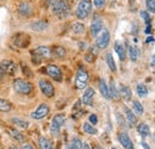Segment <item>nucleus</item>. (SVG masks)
Listing matches in <instances>:
<instances>
[{
  "label": "nucleus",
  "mask_w": 155,
  "mask_h": 149,
  "mask_svg": "<svg viewBox=\"0 0 155 149\" xmlns=\"http://www.w3.org/2000/svg\"><path fill=\"white\" fill-rule=\"evenodd\" d=\"M101 29H103V20L98 15H94L93 19H92V23H91V35L96 37L101 31Z\"/></svg>",
  "instance_id": "nucleus-12"
},
{
  "label": "nucleus",
  "mask_w": 155,
  "mask_h": 149,
  "mask_svg": "<svg viewBox=\"0 0 155 149\" xmlns=\"http://www.w3.org/2000/svg\"><path fill=\"white\" fill-rule=\"evenodd\" d=\"M152 67H154V55L152 56Z\"/></svg>",
  "instance_id": "nucleus-46"
},
{
  "label": "nucleus",
  "mask_w": 155,
  "mask_h": 149,
  "mask_svg": "<svg viewBox=\"0 0 155 149\" xmlns=\"http://www.w3.org/2000/svg\"><path fill=\"white\" fill-rule=\"evenodd\" d=\"M85 60H86L87 62H93V61H94V54H92V53H91V54H87L86 57H85Z\"/></svg>",
  "instance_id": "nucleus-40"
},
{
  "label": "nucleus",
  "mask_w": 155,
  "mask_h": 149,
  "mask_svg": "<svg viewBox=\"0 0 155 149\" xmlns=\"http://www.w3.org/2000/svg\"><path fill=\"white\" fill-rule=\"evenodd\" d=\"M10 149H19V148H18V147H16V146H11Z\"/></svg>",
  "instance_id": "nucleus-48"
},
{
  "label": "nucleus",
  "mask_w": 155,
  "mask_h": 149,
  "mask_svg": "<svg viewBox=\"0 0 155 149\" xmlns=\"http://www.w3.org/2000/svg\"><path fill=\"white\" fill-rule=\"evenodd\" d=\"M105 2H106V0H93L94 6L98 7V8H101V7L105 5Z\"/></svg>",
  "instance_id": "nucleus-37"
},
{
  "label": "nucleus",
  "mask_w": 155,
  "mask_h": 149,
  "mask_svg": "<svg viewBox=\"0 0 155 149\" xmlns=\"http://www.w3.org/2000/svg\"><path fill=\"white\" fill-rule=\"evenodd\" d=\"M106 63H107V67L110 68V71L112 72V73H115L116 72V63H115V60H114V56L111 53H107L106 54Z\"/></svg>",
  "instance_id": "nucleus-26"
},
{
  "label": "nucleus",
  "mask_w": 155,
  "mask_h": 149,
  "mask_svg": "<svg viewBox=\"0 0 155 149\" xmlns=\"http://www.w3.org/2000/svg\"><path fill=\"white\" fill-rule=\"evenodd\" d=\"M111 149H117V148H115V147H114V148H111Z\"/></svg>",
  "instance_id": "nucleus-50"
},
{
  "label": "nucleus",
  "mask_w": 155,
  "mask_h": 149,
  "mask_svg": "<svg viewBox=\"0 0 155 149\" xmlns=\"http://www.w3.org/2000/svg\"><path fill=\"white\" fill-rule=\"evenodd\" d=\"M18 12L21 16H24V17H30L34 11H32V7L30 6L29 2L23 1V2H20L19 6H18Z\"/></svg>",
  "instance_id": "nucleus-15"
},
{
  "label": "nucleus",
  "mask_w": 155,
  "mask_h": 149,
  "mask_svg": "<svg viewBox=\"0 0 155 149\" xmlns=\"http://www.w3.org/2000/svg\"><path fill=\"white\" fill-rule=\"evenodd\" d=\"M32 54H34V58H32L34 63H39L42 60L51 58V56H53V51H51V49H50V48L41 45V47H37V48L32 51Z\"/></svg>",
  "instance_id": "nucleus-4"
},
{
  "label": "nucleus",
  "mask_w": 155,
  "mask_h": 149,
  "mask_svg": "<svg viewBox=\"0 0 155 149\" xmlns=\"http://www.w3.org/2000/svg\"><path fill=\"white\" fill-rule=\"evenodd\" d=\"M137 132L142 136V137H148L150 136V129L146 123H140L137 125Z\"/></svg>",
  "instance_id": "nucleus-23"
},
{
  "label": "nucleus",
  "mask_w": 155,
  "mask_h": 149,
  "mask_svg": "<svg viewBox=\"0 0 155 149\" xmlns=\"http://www.w3.org/2000/svg\"><path fill=\"white\" fill-rule=\"evenodd\" d=\"M99 91H100L101 95H103L105 99H110V94H109V86L106 85L105 80H103V79L99 81Z\"/></svg>",
  "instance_id": "nucleus-24"
},
{
  "label": "nucleus",
  "mask_w": 155,
  "mask_h": 149,
  "mask_svg": "<svg viewBox=\"0 0 155 149\" xmlns=\"http://www.w3.org/2000/svg\"><path fill=\"white\" fill-rule=\"evenodd\" d=\"M71 144L74 147V148H77V149H81L82 148V141L80 140V138H78V137H74L73 140H72V142H71Z\"/></svg>",
  "instance_id": "nucleus-35"
},
{
  "label": "nucleus",
  "mask_w": 155,
  "mask_h": 149,
  "mask_svg": "<svg viewBox=\"0 0 155 149\" xmlns=\"http://www.w3.org/2000/svg\"><path fill=\"white\" fill-rule=\"evenodd\" d=\"M93 98H94V90L92 87H88V88H86L85 93L82 95V103L85 105L91 106L93 103Z\"/></svg>",
  "instance_id": "nucleus-16"
},
{
  "label": "nucleus",
  "mask_w": 155,
  "mask_h": 149,
  "mask_svg": "<svg viewBox=\"0 0 155 149\" xmlns=\"http://www.w3.org/2000/svg\"><path fill=\"white\" fill-rule=\"evenodd\" d=\"M116 114H117V119H118V122L120 123L119 125H122V127H125V124H124L125 122H124V119H123V117H122V114H120L119 112H117Z\"/></svg>",
  "instance_id": "nucleus-39"
},
{
  "label": "nucleus",
  "mask_w": 155,
  "mask_h": 149,
  "mask_svg": "<svg viewBox=\"0 0 155 149\" xmlns=\"http://www.w3.org/2000/svg\"><path fill=\"white\" fill-rule=\"evenodd\" d=\"M30 28L34 30V31H37V32H41V31H44V30H47L48 29V23L47 22H44V20H35V22H32L31 24H30Z\"/></svg>",
  "instance_id": "nucleus-18"
},
{
  "label": "nucleus",
  "mask_w": 155,
  "mask_h": 149,
  "mask_svg": "<svg viewBox=\"0 0 155 149\" xmlns=\"http://www.w3.org/2000/svg\"><path fill=\"white\" fill-rule=\"evenodd\" d=\"M96 149H103V148H100V147H97V148H96Z\"/></svg>",
  "instance_id": "nucleus-49"
},
{
  "label": "nucleus",
  "mask_w": 155,
  "mask_h": 149,
  "mask_svg": "<svg viewBox=\"0 0 155 149\" xmlns=\"http://www.w3.org/2000/svg\"><path fill=\"white\" fill-rule=\"evenodd\" d=\"M81 149H92V148L90 147V144H88V143H84V144H82V148Z\"/></svg>",
  "instance_id": "nucleus-45"
},
{
  "label": "nucleus",
  "mask_w": 155,
  "mask_h": 149,
  "mask_svg": "<svg viewBox=\"0 0 155 149\" xmlns=\"http://www.w3.org/2000/svg\"><path fill=\"white\" fill-rule=\"evenodd\" d=\"M146 42H147V43H149V42H150V43H153V42H154V37H153V36H149V37L147 38V41H146Z\"/></svg>",
  "instance_id": "nucleus-44"
},
{
  "label": "nucleus",
  "mask_w": 155,
  "mask_h": 149,
  "mask_svg": "<svg viewBox=\"0 0 155 149\" xmlns=\"http://www.w3.org/2000/svg\"><path fill=\"white\" fill-rule=\"evenodd\" d=\"M146 6H147V10L148 12H155V0H146Z\"/></svg>",
  "instance_id": "nucleus-34"
},
{
  "label": "nucleus",
  "mask_w": 155,
  "mask_h": 149,
  "mask_svg": "<svg viewBox=\"0 0 155 149\" xmlns=\"http://www.w3.org/2000/svg\"><path fill=\"white\" fill-rule=\"evenodd\" d=\"M118 91H119V97H122L125 101H130L133 99V92H131L130 87H128L125 85H120Z\"/></svg>",
  "instance_id": "nucleus-17"
},
{
  "label": "nucleus",
  "mask_w": 155,
  "mask_h": 149,
  "mask_svg": "<svg viewBox=\"0 0 155 149\" xmlns=\"http://www.w3.org/2000/svg\"><path fill=\"white\" fill-rule=\"evenodd\" d=\"M53 51V54L56 56V57H64V55H66V50L62 48V47H56L54 50H51Z\"/></svg>",
  "instance_id": "nucleus-33"
},
{
  "label": "nucleus",
  "mask_w": 155,
  "mask_h": 149,
  "mask_svg": "<svg viewBox=\"0 0 155 149\" xmlns=\"http://www.w3.org/2000/svg\"><path fill=\"white\" fill-rule=\"evenodd\" d=\"M92 11V2L90 0H80L75 10V15L79 19H85Z\"/></svg>",
  "instance_id": "nucleus-3"
},
{
  "label": "nucleus",
  "mask_w": 155,
  "mask_h": 149,
  "mask_svg": "<svg viewBox=\"0 0 155 149\" xmlns=\"http://www.w3.org/2000/svg\"><path fill=\"white\" fill-rule=\"evenodd\" d=\"M115 50H116L119 60H120V61H124L125 57H127V53H125V48H124V45H123L122 42H119V41H116V42H115Z\"/></svg>",
  "instance_id": "nucleus-19"
},
{
  "label": "nucleus",
  "mask_w": 155,
  "mask_h": 149,
  "mask_svg": "<svg viewBox=\"0 0 155 149\" xmlns=\"http://www.w3.org/2000/svg\"><path fill=\"white\" fill-rule=\"evenodd\" d=\"M133 109H134V111L137 116H142L143 114V112H144V109H143V106H142V104L140 103V101H133Z\"/></svg>",
  "instance_id": "nucleus-30"
},
{
  "label": "nucleus",
  "mask_w": 155,
  "mask_h": 149,
  "mask_svg": "<svg viewBox=\"0 0 155 149\" xmlns=\"http://www.w3.org/2000/svg\"><path fill=\"white\" fill-rule=\"evenodd\" d=\"M136 92H137V94H138V97L144 98V97L148 95V88H147L146 85H143V84H138V85L136 86Z\"/></svg>",
  "instance_id": "nucleus-27"
},
{
  "label": "nucleus",
  "mask_w": 155,
  "mask_h": 149,
  "mask_svg": "<svg viewBox=\"0 0 155 149\" xmlns=\"http://www.w3.org/2000/svg\"><path fill=\"white\" fill-rule=\"evenodd\" d=\"M64 121H66V116L62 114V113H58L56 116H54V118L51 121V125H50V132H51L53 136L58 137Z\"/></svg>",
  "instance_id": "nucleus-6"
},
{
  "label": "nucleus",
  "mask_w": 155,
  "mask_h": 149,
  "mask_svg": "<svg viewBox=\"0 0 155 149\" xmlns=\"http://www.w3.org/2000/svg\"><path fill=\"white\" fill-rule=\"evenodd\" d=\"M109 94H110V99H114V100H118L120 97H119V91L117 88L115 81H111L110 86H109Z\"/></svg>",
  "instance_id": "nucleus-20"
},
{
  "label": "nucleus",
  "mask_w": 155,
  "mask_h": 149,
  "mask_svg": "<svg viewBox=\"0 0 155 149\" xmlns=\"http://www.w3.org/2000/svg\"><path fill=\"white\" fill-rule=\"evenodd\" d=\"M141 146L143 147V149H150V147H149V146L147 144V142H144V141L141 142Z\"/></svg>",
  "instance_id": "nucleus-42"
},
{
  "label": "nucleus",
  "mask_w": 155,
  "mask_h": 149,
  "mask_svg": "<svg viewBox=\"0 0 155 149\" xmlns=\"http://www.w3.org/2000/svg\"><path fill=\"white\" fill-rule=\"evenodd\" d=\"M48 114H49V106L43 103V104H39L38 108L31 113V117L36 121H39V119H43L44 117H47Z\"/></svg>",
  "instance_id": "nucleus-10"
},
{
  "label": "nucleus",
  "mask_w": 155,
  "mask_h": 149,
  "mask_svg": "<svg viewBox=\"0 0 155 149\" xmlns=\"http://www.w3.org/2000/svg\"><path fill=\"white\" fill-rule=\"evenodd\" d=\"M11 103L5 100V99H0V111L1 112H8L11 110Z\"/></svg>",
  "instance_id": "nucleus-31"
},
{
  "label": "nucleus",
  "mask_w": 155,
  "mask_h": 149,
  "mask_svg": "<svg viewBox=\"0 0 155 149\" xmlns=\"http://www.w3.org/2000/svg\"><path fill=\"white\" fill-rule=\"evenodd\" d=\"M128 53H129V57L133 62H136L138 56H140V50L136 48L135 45H131V44H128Z\"/></svg>",
  "instance_id": "nucleus-22"
},
{
  "label": "nucleus",
  "mask_w": 155,
  "mask_h": 149,
  "mask_svg": "<svg viewBox=\"0 0 155 149\" xmlns=\"http://www.w3.org/2000/svg\"><path fill=\"white\" fill-rule=\"evenodd\" d=\"M82 129H84V131L86 134H88V135H97L98 134V130L94 128V125H92L91 123H84Z\"/></svg>",
  "instance_id": "nucleus-28"
},
{
  "label": "nucleus",
  "mask_w": 155,
  "mask_h": 149,
  "mask_svg": "<svg viewBox=\"0 0 155 149\" xmlns=\"http://www.w3.org/2000/svg\"><path fill=\"white\" fill-rule=\"evenodd\" d=\"M152 32V25L150 24H147V28H146V34H150Z\"/></svg>",
  "instance_id": "nucleus-41"
},
{
  "label": "nucleus",
  "mask_w": 155,
  "mask_h": 149,
  "mask_svg": "<svg viewBox=\"0 0 155 149\" xmlns=\"http://www.w3.org/2000/svg\"><path fill=\"white\" fill-rule=\"evenodd\" d=\"M13 90L19 94L28 95L32 92L34 86L31 82H29L28 80H23V79H16L13 81Z\"/></svg>",
  "instance_id": "nucleus-2"
},
{
  "label": "nucleus",
  "mask_w": 155,
  "mask_h": 149,
  "mask_svg": "<svg viewBox=\"0 0 155 149\" xmlns=\"http://www.w3.org/2000/svg\"><path fill=\"white\" fill-rule=\"evenodd\" d=\"M124 116H125V121H127V123L129 124V127L130 128H133V127H135L136 124H137V117H136V114H134V112L131 111L129 108H124Z\"/></svg>",
  "instance_id": "nucleus-14"
},
{
  "label": "nucleus",
  "mask_w": 155,
  "mask_h": 149,
  "mask_svg": "<svg viewBox=\"0 0 155 149\" xmlns=\"http://www.w3.org/2000/svg\"><path fill=\"white\" fill-rule=\"evenodd\" d=\"M141 17L142 19L144 20V23L146 24H150V16H149V12H147V11H142L141 12Z\"/></svg>",
  "instance_id": "nucleus-36"
},
{
  "label": "nucleus",
  "mask_w": 155,
  "mask_h": 149,
  "mask_svg": "<svg viewBox=\"0 0 155 149\" xmlns=\"http://www.w3.org/2000/svg\"><path fill=\"white\" fill-rule=\"evenodd\" d=\"M72 30H73V32H74V34H77V35H81V34H84V32H85V25H84V24H81V23H74V24H73V26H72Z\"/></svg>",
  "instance_id": "nucleus-29"
},
{
  "label": "nucleus",
  "mask_w": 155,
  "mask_h": 149,
  "mask_svg": "<svg viewBox=\"0 0 155 149\" xmlns=\"http://www.w3.org/2000/svg\"><path fill=\"white\" fill-rule=\"evenodd\" d=\"M51 11L58 17H66L71 12V4L68 0H55L53 1Z\"/></svg>",
  "instance_id": "nucleus-1"
},
{
  "label": "nucleus",
  "mask_w": 155,
  "mask_h": 149,
  "mask_svg": "<svg viewBox=\"0 0 155 149\" xmlns=\"http://www.w3.org/2000/svg\"><path fill=\"white\" fill-rule=\"evenodd\" d=\"M118 141H119V143L122 144V147L124 149H135L133 141L130 140V137L128 136L127 132H120L118 135Z\"/></svg>",
  "instance_id": "nucleus-13"
},
{
  "label": "nucleus",
  "mask_w": 155,
  "mask_h": 149,
  "mask_svg": "<svg viewBox=\"0 0 155 149\" xmlns=\"http://www.w3.org/2000/svg\"><path fill=\"white\" fill-rule=\"evenodd\" d=\"M8 132H10V135L16 140V141H19V142H23L24 141V136L20 134L19 131H17L16 129H7Z\"/></svg>",
  "instance_id": "nucleus-32"
},
{
  "label": "nucleus",
  "mask_w": 155,
  "mask_h": 149,
  "mask_svg": "<svg viewBox=\"0 0 155 149\" xmlns=\"http://www.w3.org/2000/svg\"><path fill=\"white\" fill-rule=\"evenodd\" d=\"M88 73L84 67H80L77 72V76H75V87L78 90H82L86 88L87 82H88Z\"/></svg>",
  "instance_id": "nucleus-5"
},
{
  "label": "nucleus",
  "mask_w": 155,
  "mask_h": 149,
  "mask_svg": "<svg viewBox=\"0 0 155 149\" xmlns=\"http://www.w3.org/2000/svg\"><path fill=\"white\" fill-rule=\"evenodd\" d=\"M21 149H35V148H34L32 146H30V144H24Z\"/></svg>",
  "instance_id": "nucleus-43"
},
{
  "label": "nucleus",
  "mask_w": 155,
  "mask_h": 149,
  "mask_svg": "<svg viewBox=\"0 0 155 149\" xmlns=\"http://www.w3.org/2000/svg\"><path fill=\"white\" fill-rule=\"evenodd\" d=\"M16 72V65L11 60H4L0 62V73L13 75Z\"/></svg>",
  "instance_id": "nucleus-9"
},
{
  "label": "nucleus",
  "mask_w": 155,
  "mask_h": 149,
  "mask_svg": "<svg viewBox=\"0 0 155 149\" xmlns=\"http://www.w3.org/2000/svg\"><path fill=\"white\" fill-rule=\"evenodd\" d=\"M88 119H90V123H91L92 125H96L98 123V117L96 114H91V116L88 117Z\"/></svg>",
  "instance_id": "nucleus-38"
},
{
  "label": "nucleus",
  "mask_w": 155,
  "mask_h": 149,
  "mask_svg": "<svg viewBox=\"0 0 155 149\" xmlns=\"http://www.w3.org/2000/svg\"><path fill=\"white\" fill-rule=\"evenodd\" d=\"M67 149H77V148H74V147H73V146H72V144H69V146H68V147H67Z\"/></svg>",
  "instance_id": "nucleus-47"
},
{
  "label": "nucleus",
  "mask_w": 155,
  "mask_h": 149,
  "mask_svg": "<svg viewBox=\"0 0 155 149\" xmlns=\"http://www.w3.org/2000/svg\"><path fill=\"white\" fill-rule=\"evenodd\" d=\"M38 86H39V90L41 92L44 94L47 98H51L54 97L55 94V88L53 86V84L45 79H39L38 80Z\"/></svg>",
  "instance_id": "nucleus-8"
},
{
  "label": "nucleus",
  "mask_w": 155,
  "mask_h": 149,
  "mask_svg": "<svg viewBox=\"0 0 155 149\" xmlns=\"http://www.w3.org/2000/svg\"><path fill=\"white\" fill-rule=\"evenodd\" d=\"M11 121H12V123H15L17 127H19L21 129H28L29 128V122L25 121V119H21L19 117H13Z\"/></svg>",
  "instance_id": "nucleus-25"
},
{
  "label": "nucleus",
  "mask_w": 155,
  "mask_h": 149,
  "mask_svg": "<svg viewBox=\"0 0 155 149\" xmlns=\"http://www.w3.org/2000/svg\"><path fill=\"white\" fill-rule=\"evenodd\" d=\"M45 72L51 79H54L55 81H61L62 80V72L56 65H48L45 67Z\"/></svg>",
  "instance_id": "nucleus-11"
},
{
  "label": "nucleus",
  "mask_w": 155,
  "mask_h": 149,
  "mask_svg": "<svg viewBox=\"0 0 155 149\" xmlns=\"http://www.w3.org/2000/svg\"><path fill=\"white\" fill-rule=\"evenodd\" d=\"M96 45L99 49H105L110 42V32L107 29H101V31L96 36Z\"/></svg>",
  "instance_id": "nucleus-7"
},
{
  "label": "nucleus",
  "mask_w": 155,
  "mask_h": 149,
  "mask_svg": "<svg viewBox=\"0 0 155 149\" xmlns=\"http://www.w3.org/2000/svg\"><path fill=\"white\" fill-rule=\"evenodd\" d=\"M38 144L41 149H55L54 148V144L51 143V141H49L44 136H41L38 138Z\"/></svg>",
  "instance_id": "nucleus-21"
}]
</instances>
